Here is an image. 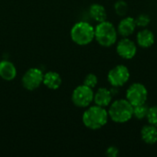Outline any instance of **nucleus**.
<instances>
[{
	"label": "nucleus",
	"mask_w": 157,
	"mask_h": 157,
	"mask_svg": "<svg viewBox=\"0 0 157 157\" xmlns=\"http://www.w3.org/2000/svg\"><path fill=\"white\" fill-rule=\"evenodd\" d=\"M82 121L84 125L89 130H99L104 127L109 121L108 110L98 105L87 107L84 112Z\"/></svg>",
	"instance_id": "obj_1"
},
{
	"label": "nucleus",
	"mask_w": 157,
	"mask_h": 157,
	"mask_svg": "<svg viewBox=\"0 0 157 157\" xmlns=\"http://www.w3.org/2000/svg\"><path fill=\"white\" fill-rule=\"evenodd\" d=\"M108 113L114 122L125 123L133 117V106L126 98L116 99L109 106Z\"/></svg>",
	"instance_id": "obj_2"
},
{
	"label": "nucleus",
	"mask_w": 157,
	"mask_h": 157,
	"mask_svg": "<svg viewBox=\"0 0 157 157\" xmlns=\"http://www.w3.org/2000/svg\"><path fill=\"white\" fill-rule=\"evenodd\" d=\"M118 31L109 21L99 22L95 28V40L102 47H111L117 41Z\"/></svg>",
	"instance_id": "obj_3"
},
{
	"label": "nucleus",
	"mask_w": 157,
	"mask_h": 157,
	"mask_svg": "<svg viewBox=\"0 0 157 157\" xmlns=\"http://www.w3.org/2000/svg\"><path fill=\"white\" fill-rule=\"evenodd\" d=\"M72 40L77 45H87L95 40V28L86 21L75 23L70 32Z\"/></svg>",
	"instance_id": "obj_4"
},
{
	"label": "nucleus",
	"mask_w": 157,
	"mask_h": 157,
	"mask_svg": "<svg viewBox=\"0 0 157 157\" xmlns=\"http://www.w3.org/2000/svg\"><path fill=\"white\" fill-rule=\"evenodd\" d=\"M94 100L93 88H90L84 84L75 88L72 94V101L78 108H87Z\"/></svg>",
	"instance_id": "obj_5"
},
{
	"label": "nucleus",
	"mask_w": 157,
	"mask_h": 157,
	"mask_svg": "<svg viewBox=\"0 0 157 157\" xmlns=\"http://www.w3.org/2000/svg\"><path fill=\"white\" fill-rule=\"evenodd\" d=\"M148 98L147 88L141 83L132 84L126 91V99L133 106L146 103Z\"/></svg>",
	"instance_id": "obj_6"
},
{
	"label": "nucleus",
	"mask_w": 157,
	"mask_h": 157,
	"mask_svg": "<svg viewBox=\"0 0 157 157\" xmlns=\"http://www.w3.org/2000/svg\"><path fill=\"white\" fill-rule=\"evenodd\" d=\"M130 71L127 66L119 64L109 70L108 74V81L112 86L121 87L124 86L130 79Z\"/></svg>",
	"instance_id": "obj_7"
},
{
	"label": "nucleus",
	"mask_w": 157,
	"mask_h": 157,
	"mask_svg": "<svg viewBox=\"0 0 157 157\" xmlns=\"http://www.w3.org/2000/svg\"><path fill=\"white\" fill-rule=\"evenodd\" d=\"M44 74L39 68H30L22 76L21 83L25 89L32 91L37 89L43 82Z\"/></svg>",
	"instance_id": "obj_8"
},
{
	"label": "nucleus",
	"mask_w": 157,
	"mask_h": 157,
	"mask_svg": "<svg viewBox=\"0 0 157 157\" xmlns=\"http://www.w3.org/2000/svg\"><path fill=\"white\" fill-rule=\"evenodd\" d=\"M116 51L119 56H121V58L125 60H131L137 53V46L133 40H130L128 37H123L121 40H119Z\"/></svg>",
	"instance_id": "obj_9"
},
{
	"label": "nucleus",
	"mask_w": 157,
	"mask_h": 157,
	"mask_svg": "<svg viewBox=\"0 0 157 157\" xmlns=\"http://www.w3.org/2000/svg\"><path fill=\"white\" fill-rule=\"evenodd\" d=\"M136 27L137 26H136L135 18L132 17H126L119 22L117 28L118 35L121 37H129L132 34H133V32L136 29Z\"/></svg>",
	"instance_id": "obj_10"
},
{
	"label": "nucleus",
	"mask_w": 157,
	"mask_h": 157,
	"mask_svg": "<svg viewBox=\"0 0 157 157\" xmlns=\"http://www.w3.org/2000/svg\"><path fill=\"white\" fill-rule=\"evenodd\" d=\"M112 94L109 89L106 87H100L97 90L96 93H94V102L95 105H98L99 107L107 108L110 105L112 101Z\"/></svg>",
	"instance_id": "obj_11"
},
{
	"label": "nucleus",
	"mask_w": 157,
	"mask_h": 157,
	"mask_svg": "<svg viewBox=\"0 0 157 157\" xmlns=\"http://www.w3.org/2000/svg\"><path fill=\"white\" fill-rule=\"evenodd\" d=\"M155 40V34L152 30L144 29L140 30L136 35L137 44L142 48H150L154 45Z\"/></svg>",
	"instance_id": "obj_12"
},
{
	"label": "nucleus",
	"mask_w": 157,
	"mask_h": 157,
	"mask_svg": "<svg viewBox=\"0 0 157 157\" xmlns=\"http://www.w3.org/2000/svg\"><path fill=\"white\" fill-rule=\"evenodd\" d=\"M17 76V68L13 63L7 60L0 62V77L6 81H12Z\"/></svg>",
	"instance_id": "obj_13"
},
{
	"label": "nucleus",
	"mask_w": 157,
	"mask_h": 157,
	"mask_svg": "<svg viewBox=\"0 0 157 157\" xmlns=\"http://www.w3.org/2000/svg\"><path fill=\"white\" fill-rule=\"evenodd\" d=\"M141 138L147 144H155L157 143V127L152 124L144 125L141 130Z\"/></svg>",
	"instance_id": "obj_14"
},
{
	"label": "nucleus",
	"mask_w": 157,
	"mask_h": 157,
	"mask_svg": "<svg viewBox=\"0 0 157 157\" xmlns=\"http://www.w3.org/2000/svg\"><path fill=\"white\" fill-rule=\"evenodd\" d=\"M42 84H44V86L49 89H52V90L58 89L62 85L61 75L56 72H52V71L47 72L46 74H44Z\"/></svg>",
	"instance_id": "obj_15"
},
{
	"label": "nucleus",
	"mask_w": 157,
	"mask_h": 157,
	"mask_svg": "<svg viewBox=\"0 0 157 157\" xmlns=\"http://www.w3.org/2000/svg\"><path fill=\"white\" fill-rule=\"evenodd\" d=\"M90 17L97 22H102L107 19V12L105 7L100 4H93L89 7Z\"/></svg>",
	"instance_id": "obj_16"
},
{
	"label": "nucleus",
	"mask_w": 157,
	"mask_h": 157,
	"mask_svg": "<svg viewBox=\"0 0 157 157\" xmlns=\"http://www.w3.org/2000/svg\"><path fill=\"white\" fill-rule=\"evenodd\" d=\"M148 109H149V107L146 105V103L135 106V107H133V117L140 121L144 120L147 116Z\"/></svg>",
	"instance_id": "obj_17"
},
{
	"label": "nucleus",
	"mask_w": 157,
	"mask_h": 157,
	"mask_svg": "<svg viewBox=\"0 0 157 157\" xmlns=\"http://www.w3.org/2000/svg\"><path fill=\"white\" fill-rule=\"evenodd\" d=\"M128 8H129V6L127 2L124 0H118L114 5L115 12L120 17H124L128 12Z\"/></svg>",
	"instance_id": "obj_18"
},
{
	"label": "nucleus",
	"mask_w": 157,
	"mask_h": 157,
	"mask_svg": "<svg viewBox=\"0 0 157 157\" xmlns=\"http://www.w3.org/2000/svg\"><path fill=\"white\" fill-rule=\"evenodd\" d=\"M147 121L149 124H152L154 126L157 127V106H153L151 108H149L148 112H147V116H146Z\"/></svg>",
	"instance_id": "obj_19"
},
{
	"label": "nucleus",
	"mask_w": 157,
	"mask_h": 157,
	"mask_svg": "<svg viewBox=\"0 0 157 157\" xmlns=\"http://www.w3.org/2000/svg\"><path fill=\"white\" fill-rule=\"evenodd\" d=\"M136 26L140 28H146L150 22H151V17L147 14H141L135 18Z\"/></svg>",
	"instance_id": "obj_20"
},
{
	"label": "nucleus",
	"mask_w": 157,
	"mask_h": 157,
	"mask_svg": "<svg viewBox=\"0 0 157 157\" xmlns=\"http://www.w3.org/2000/svg\"><path fill=\"white\" fill-rule=\"evenodd\" d=\"M98 76L94 74H88L85 79H84V85L90 87V88H94L97 85H98Z\"/></svg>",
	"instance_id": "obj_21"
},
{
	"label": "nucleus",
	"mask_w": 157,
	"mask_h": 157,
	"mask_svg": "<svg viewBox=\"0 0 157 157\" xmlns=\"http://www.w3.org/2000/svg\"><path fill=\"white\" fill-rule=\"evenodd\" d=\"M119 154H120V151L116 146H109L106 151V155L109 157H117L119 155Z\"/></svg>",
	"instance_id": "obj_22"
}]
</instances>
